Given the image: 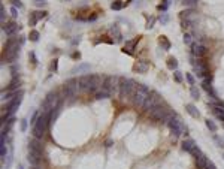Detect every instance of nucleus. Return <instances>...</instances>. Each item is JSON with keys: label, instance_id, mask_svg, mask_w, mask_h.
Here are the masks:
<instances>
[{"label": "nucleus", "instance_id": "53", "mask_svg": "<svg viewBox=\"0 0 224 169\" xmlns=\"http://www.w3.org/2000/svg\"><path fill=\"white\" fill-rule=\"evenodd\" d=\"M205 169H217V168H215V165L212 163V162H208V165H206Z\"/></svg>", "mask_w": 224, "mask_h": 169}, {"label": "nucleus", "instance_id": "44", "mask_svg": "<svg viewBox=\"0 0 224 169\" xmlns=\"http://www.w3.org/2000/svg\"><path fill=\"white\" fill-rule=\"evenodd\" d=\"M154 23H155V18H154V17H151V18L148 19V23H147V25H145V27H147L148 30H149V29H153V27H154Z\"/></svg>", "mask_w": 224, "mask_h": 169}, {"label": "nucleus", "instance_id": "52", "mask_svg": "<svg viewBox=\"0 0 224 169\" xmlns=\"http://www.w3.org/2000/svg\"><path fill=\"white\" fill-rule=\"evenodd\" d=\"M111 145H114V139H106V141H105V147H111Z\"/></svg>", "mask_w": 224, "mask_h": 169}, {"label": "nucleus", "instance_id": "36", "mask_svg": "<svg viewBox=\"0 0 224 169\" xmlns=\"http://www.w3.org/2000/svg\"><path fill=\"white\" fill-rule=\"evenodd\" d=\"M124 6V3H121L120 0H115V2H112V5H111V8L114 9V11H120L121 8Z\"/></svg>", "mask_w": 224, "mask_h": 169}, {"label": "nucleus", "instance_id": "13", "mask_svg": "<svg viewBox=\"0 0 224 169\" xmlns=\"http://www.w3.org/2000/svg\"><path fill=\"white\" fill-rule=\"evenodd\" d=\"M159 94H157L155 92H151L149 93V96L147 97V100H145V105H143V111H147V112H149L151 109H153L157 103H159Z\"/></svg>", "mask_w": 224, "mask_h": 169}, {"label": "nucleus", "instance_id": "8", "mask_svg": "<svg viewBox=\"0 0 224 169\" xmlns=\"http://www.w3.org/2000/svg\"><path fill=\"white\" fill-rule=\"evenodd\" d=\"M60 102H61V100H60V97L57 96L55 92L48 93L47 97H45V100L42 102V112H45V114H48V115H49V112H51L52 109H54Z\"/></svg>", "mask_w": 224, "mask_h": 169}, {"label": "nucleus", "instance_id": "1", "mask_svg": "<svg viewBox=\"0 0 224 169\" xmlns=\"http://www.w3.org/2000/svg\"><path fill=\"white\" fill-rule=\"evenodd\" d=\"M48 123H49V115L48 114H39L37 120H36V124L31 127V133H33V138L36 139H42L43 135L47 133V129H48Z\"/></svg>", "mask_w": 224, "mask_h": 169}, {"label": "nucleus", "instance_id": "3", "mask_svg": "<svg viewBox=\"0 0 224 169\" xmlns=\"http://www.w3.org/2000/svg\"><path fill=\"white\" fill-rule=\"evenodd\" d=\"M167 127L170 129V132H172V136H173V139L176 138H179L181 135H184L187 132V129H185V124H184V121L178 117L176 114L172 115V118H170L167 121Z\"/></svg>", "mask_w": 224, "mask_h": 169}, {"label": "nucleus", "instance_id": "9", "mask_svg": "<svg viewBox=\"0 0 224 169\" xmlns=\"http://www.w3.org/2000/svg\"><path fill=\"white\" fill-rule=\"evenodd\" d=\"M79 92V86H78V79L75 78H70V79L66 81L64 84V96L67 97L69 100H73L75 96Z\"/></svg>", "mask_w": 224, "mask_h": 169}, {"label": "nucleus", "instance_id": "54", "mask_svg": "<svg viewBox=\"0 0 224 169\" xmlns=\"http://www.w3.org/2000/svg\"><path fill=\"white\" fill-rule=\"evenodd\" d=\"M30 57H31V60H33V64H37V58H36L35 53H30Z\"/></svg>", "mask_w": 224, "mask_h": 169}, {"label": "nucleus", "instance_id": "6", "mask_svg": "<svg viewBox=\"0 0 224 169\" xmlns=\"http://www.w3.org/2000/svg\"><path fill=\"white\" fill-rule=\"evenodd\" d=\"M18 53H19V43H18L17 39L11 37L5 45V58H6V61L14 63L15 58L18 57Z\"/></svg>", "mask_w": 224, "mask_h": 169}, {"label": "nucleus", "instance_id": "7", "mask_svg": "<svg viewBox=\"0 0 224 169\" xmlns=\"http://www.w3.org/2000/svg\"><path fill=\"white\" fill-rule=\"evenodd\" d=\"M120 79H121V78H120V76H117V75L105 76V78H103L102 88L108 90V92H109L112 96H115V94L120 93Z\"/></svg>", "mask_w": 224, "mask_h": 169}, {"label": "nucleus", "instance_id": "38", "mask_svg": "<svg viewBox=\"0 0 224 169\" xmlns=\"http://www.w3.org/2000/svg\"><path fill=\"white\" fill-rule=\"evenodd\" d=\"M33 5L37 8H45L47 6V0H33Z\"/></svg>", "mask_w": 224, "mask_h": 169}, {"label": "nucleus", "instance_id": "39", "mask_svg": "<svg viewBox=\"0 0 224 169\" xmlns=\"http://www.w3.org/2000/svg\"><path fill=\"white\" fill-rule=\"evenodd\" d=\"M169 5H170V0H163V3L159 6V9L163 11V12H166V9L169 8Z\"/></svg>", "mask_w": 224, "mask_h": 169}, {"label": "nucleus", "instance_id": "57", "mask_svg": "<svg viewBox=\"0 0 224 169\" xmlns=\"http://www.w3.org/2000/svg\"><path fill=\"white\" fill-rule=\"evenodd\" d=\"M30 169H37V166H31Z\"/></svg>", "mask_w": 224, "mask_h": 169}, {"label": "nucleus", "instance_id": "40", "mask_svg": "<svg viewBox=\"0 0 224 169\" xmlns=\"http://www.w3.org/2000/svg\"><path fill=\"white\" fill-rule=\"evenodd\" d=\"M173 78H175L176 82H182V79H184V78H182V73L179 72V70H175V72H173Z\"/></svg>", "mask_w": 224, "mask_h": 169}, {"label": "nucleus", "instance_id": "49", "mask_svg": "<svg viewBox=\"0 0 224 169\" xmlns=\"http://www.w3.org/2000/svg\"><path fill=\"white\" fill-rule=\"evenodd\" d=\"M214 139H215V142H217V144H218V147H224V141H223L221 138H218V136L215 135V136H214Z\"/></svg>", "mask_w": 224, "mask_h": 169}, {"label": "nucleus", "instance_id": "29", "mask_svg": "<svg viewBox=\"0 0 224 169\" xmlns=\"http://www.w3.org/2000/svg\"><path fill=\"white\" fill-rule=\"evenodd\" d=\"M166 66L170 69V70H178V61H176V58L175 57H169L167 58V61H166Z\"/></svg>", "mask_w": 224, "mask_h": 169}, {"label": "nucleus", "instance_id": "30", "mask_svg": "<svg viewBox=\"0 0 224 169\" xmlns=\"http://www.w3.org/2000/svg\"><path fill=\"white\" fill-rule=\"evenodd\" d=\"M159 43H160V47L163 48V49H170V42L167 41V37L166 36H160L159 37Z\"/></svg>", "mask_w": 224, "mask_h": 169}, {"label": "nucleus", "instance_id": "12", "mask_svg": "<svg viewBox=\"0 0 224 169\" xmlns=\"http://www.w3.org/2000/svg\"><path fill=\"white\" fill-rule=\"evenodd\" d=\"M181 21H187L190 25H194L196 21L199 19V17H197V12L194 9H187V11H182L181 12Z\"/></svg>", "mask_w": 224, "mask_h": 169}, {"label": "nucleus", "instance_id": "5", "mask_svg": "<svg viewBox=\"0 0 224 169\" xmlns=\"http://www.w3.org/2000/svg\"><path fill=\"white\" fill-rule=\"evenodd\" d=\"M137 87V84L130 79V78H121L120 79V97L121 99H127V97H131L135 93V90Z\"/></svg>", "mask_w": 224, "mask_h": 169}, {"label": "nucleus", "instance_id": "31", "mask_svg": "<svg viewBox=\"0 0 224 169\" xmlns=\"http://www.w3.org/2000/svg\"><path fill=\"white\" fill-rule=\"evenodd\" d=\"M190 94H191L193 99H200V92H199V88H197L196 86H191L190 87Z\"/></svg>", "mask_w": 224, "mask_h": 169}, {"label": "nucleus", "instance_id": "10", "mask_svg": "<svg viewBox=\"0 0 224 169\" xmlns=\"http://www.w3.org/2000/svg\"><path fill=\"white\" fill-rule=\"evenodd\" d=\"M27 150H29V154H30V156H33V157L37 159V160H41V157H42V147H41V142H39V139H36V138L30 139V141H29Z\"/></svg>", "mask_w": 224, "mask_h": 169}, {"label": "nucleus", "instance_id": "4", "mask_svg": "<svg viewBox=\"0 0 224 169\" xmlns=\"http://www.w3.org/2000/svg\"><path fill=\"white\" fill-rule=\"evenodd\" d=\"M149 90L147 86H143V84H137V87L135 90L133 96H131V99H133V105L136 108H143L145 105V100H147V97L149 96Z\"/></svg>", "mask_w": 224, "mask_h": 169}, {"label": "nucleus", "instance_id": "46", "mask_svg": "<svg viewBox=\"0 0 224 169\" xmlns=\"http://www.w3.org/2000/svg\"><path fill=\"white\" fill-rule=\"evenodd\" d=\"M190 154H193V156H194V157H199V156L202 154V151H200V148H199V147H197V145H196V147L193 148V151H191V153H190Z\"/></svg>", "mask_w": 224, "mask_h": 169}, {"label": "nucleus", "instance_id": "56", "mask_svg": "<svg viewBox=\"0 0 224 169\" xmlns=\"http://www.w3.org/2000/svg\"><path fill=\"white\" fill-rule=\"evenodd\" d=\"M18 169H24V168H23V165H19V166H18Z\"/></svg>", "mask_w": 224, "mask_h": 169}, {"label": "nucleus", "instance_id": "41", "mask_svg": "<svg viewBox=\"0 0 224 169\" xmlns=\"http://www.w3.org/2000/svg\"><path fill=\"white\" fill-rule=\"evenodd\" d=\"M5 18H6V11H5V6L0 5V19H2V23L5 24Z\"/></svg>", "mask_w": 224, "mask_h": 169}, {"label": "nucleus", "instance_id": "42", "mask_svg": "<svg viewBox=\"0 0 224 169\" xmlns=\"http://www.w3.org/2000/svg\"><path fill=\"white\" fill-rule=\"evenodd\" d=\"M57 67H58V60H57V58H54L52 63H51V66H49V70H51V72H55Z\"/></svg>", "mask_w": 224, "mask_h": 169}, {"label": "nucleus", "instance_id": "47", "mask_svg": "<svg viewBox=\"0 0 224 169\" xmlns=\"http://www.w3.org/2000/svg\"><path fill=\"white\" fill-rule=\"evenodd\" d=\"M36 15H37L39 19H42V18H45V17L48 15V12L47 11H39V12H36Z\"/></svg>", "mask_w": 224, "mask_h": 169}, {"label": "nucleus", "instance_id": "26", "mask_svg": "<svg viewBox=\"0 0 224 169\" xmlns=\"http://www.w3.org/2000/svg\"><path fill=\"white\" fill-rule=\"evenodd\" d=\"M94 96H96V99H97V100H100V99H108V97H111L112 94L108 92V90L100 88V90H97V92L94 93Z\"/></svg>", "mask_w": 224, "mask_h": 169}, {"label": "nucleus", "instance_id": "23", "mask_svg": "<svg viewBox=\"0 0 224 169\" xmlns=\"http://www.w3.org/2000/svg\"><path fill=\"white\" fill-rule=\"evenodd\" d=\"M21 86V81L18 79L17 76H14V79H12L9 82V86L6 87V90H8V93H12V92H18V87Z\"/></svg>", "mask_w": 224, "mask_h": 169}, {"label": "nucleus", "instance_id": "45", "mask_svg": "<svg viewBox=\"0 0 224 169\" xmlns=\"http://www.w3.org/2000/svg\"><path fill=\"white\" fill-rule=\"evenodd\" d=\"M167 21H169V15L167 14H161L160 15V23L164 25V24H167Z\"/></svg>", "mask_w": 224, "mask_h": 169}, {"label": "nucleus", "instance_id": "32", "mask_svg": "<svg viewBox=\"0 0 224 169\" xmlns=\"http://www.w3.org/2000/svg\"><path fill=\"white\" fill-rule=\"evenodd\" d=\"M205 124H206V127L209 129V130H211V132H214V133H215L217 130H218L217 124H215V123H214L212 120H209V118H206V120H205Z\"/></svg>", "mask_w": 224, "mask_h": 169}, {"label": "nucleus", "instance_id": "17", "mask_svg": "<svg viewBox=\"0 0 224 169\" xmlns=\"http://www.w3.org/2000/svg\"><path fill=\"white\" fill-rule=\"evenodd\" d=\"M19 27H18V24L17 23H14V21H9V23H6V24H3V31L6 33V36H14L15 33H17V30H18Z\"/></svg>", "mask_w": 224, "mask_h": 169}, {"label": "nucleus", "instance_id": "34", "mask_svg": "<svg viewBox=\"0 0 224 169\" xmlns=\"http://www.w3.org/2000/svg\"><path fill=\"white\" fill-rule=\"evenodd\" d=\"M39 36H41V35H39L37 30H31L30 35H29V37H30L31 42H37V41H39Z\"/></svg>", "mask_w": 224, "mask_h": 169}, {"label": "nucleus", "instance_id": "37", "mask_svg": "<svg viewBox=\"0 0 224 169\" xmlns=\"http://www.w3.org/2000/svg\"><path fill=\"white\" fill-rule=\"evenodd\" d=\"M197 2H199V0H182V5L187 6V8H193V6L197 5Z\"/></svg>", "mask_w": 224, "mask_h": 169}, {"label": "nucleus", "instance_id": "16", "mask_svg": "<svg viewBox=\"0 0 224 169\" xmlns=\"http://www.w3.org/2000/svg\"><path fill=\"white\" fill-rule=\"evenodd\" d=\"M191 54L196 55L197 58H202L203 55L206 54V47L202 43H193L191 45Z\"/></svg>", "mask_w": 224, "mask_h": 169}, {"label": "nucleus", "instance_id": "50", "mask_svg": "<svg viewBox=\"0 0 224 169\" xmlns=\"http://www.w3.org/2000/svg\"><path fill=\"white\" fill-rule=\"evenodd\" d=\"M21 130L23 132L27 130V120H21Z\"/></svg>", "mask_w": 224, "mask_h": 169}, {"label": "nucleus", "instance_id": "21", "mask_svg": "<svg viewBox=\"0 0 224 169\" xmlns=\"http://www.w3.org/2000/svg\"><path fill=\"white\" fill-rule=\"evenodd\" d=\"M111 35L114 36L115 39H114V42L117 43V42H121L123 41V35H121V31H120V27H118L117 24H114L111 27Z\"/></svg>", "mask_w": 224, "mask_h": 169}, {"label": "nucleus", "instance_id": "22", "mask_svg": "<svg viewBox=\"0 0 224 169\" xmlns=\"http://www.w3.org/2000/svg\"><path fill=\"white\" fill-rule=\"evenodd\" d=\"M208 162H209L208 157L202 153L199 157H196V166H197V169H205L206 165H208Z\"/></svg>", "mask_w": 224, "mask_h": 169}, {"label": "nucleus", "instance_id": "2", "mask_svg": "<svg viewBox=\"0 0 224 169\" xmlns=\"http://www.w3.org/2000/svg\"><path fill=\"white\" fill-rule=\"evenodd\" d=\"M149 114V117L153 120H155V121H163L164 124H167V121L172 118V115H173V112L172 111H169V108H164V106H161V105H157L151 109V111L148 112Z\"/></svg>", "mask_w": 224, "mask_h": 169}, {"label": "nucleus", "instance_id": "15", "mask_svg": "<svg viewBox=\"0 0 224 169\" xmlns=\"http://www.w3.org/2000/svg\"><path fill=\"white\" fill-rule=\"evenodd\" d=\"M211 79H212V78H206V79H203V82H202V87H203V90H205V92L212 97L214 100H217L218 99V96H217V93H215V90L212 88V86H211Z\"/></svg>", "mask_w": 224, "mask_h": 169}, {"label": "nucleus", "instance_id": "48", "mask_svg": "<svg viewBox=\"0 0 224 169\" xmlns=\"http://www.w3.org/2000/svg\"><path fill=\"white\" fill-rule=\"evenodd\" d=\"M12 5H14V8H18V9H21L23 8V3L19 2V0H11Z\"/></svg>", "mask_w": 224, "mask_h": 169}, {"label": "nucleus", "instance_id": "33", "mask_svg": "<svg viewBox=\"0 0 224 169\" xmlns=\"http://www.w3.org/2000/svg\"><path fill=\"white\" fill-rule=\"evenodd\" d=\"M37 21H39V18H37V15H36V12H30V17H29V24L31 25H36L37 24Z\"/></svg>", "mask_w": 224, "mask_h": 169}, {"label": "nucleus", "instance_id": "25", "mask_svg": "<svg viewBox=\"0 0 224 169\" xmlns=\"http://www.w3.org/2000/svg\"><path fill=\"white\" fill-rule=\"evenodd\" d=\"M194 147H196V144H194L193 139H185V141H182V150H184V151L191 153Z\"/></svg>", "mask_w": 224, "mask_h": 169}, {"label": "nucleus", "instance_id": "55", "mask_svg": "<svg viewBox=\"0 0 224 169\" xmlns=\"http://www.w3.org/2000/svg\"><path fill=\"white\" fill-rule=\"evenodd\" d=\"M81 42V37H76V39H73V41H72V45H78Z\"/></svg>", "mask_w": 224, "mask_h": 169}, {"label": "nucleus", "instance_id": "51", "mask_svg": "<svg viewBox=\"0 0 224 169\" xmlns=\"http://www.w3.org/2000/svg\"><path fill=\"white\" fill-rule=\"evenodd\" d=\"M11 15L14 17V18L18 17V11H17V8H11Z\"/></svg>", "mask_w": 224, "mask_h": 169}, {"label": "nucleus", "instance_id": "27", "mask_svg": "<svg viewBox=\"0 0 224 169\" xmlns=\"http://www.w3.org/2000/svg\"><path fill=\"white\" fill-rule=\"evenodd\" d=\"M60 111H61V102L58 103V105L52 109V111L49 112V123H54V120L58 117V114H60Z\"/></svg>", "mask_w": 224, "mask_h": 169}, {"label": "nucleus", "instance_id": "18", "mask_svg": "<svg viewBox=\"0 0 224 169\" xmlns=\"http://www.w3.org/2000/svg\"><path fill=\"white\" fill-rule=\"evenodd\" d=\"M90 82H91V75H82V76L78 78V86H79L81 92H84V90H87V92H88Z\"/></svg>", "mask_w": 224, "mask_h": 169}, {"label": "nucleus", "instance_id": "11", "mask_svg": "<svg viewBox=\"0 0 224 169\" xmlns=\"http://www.w3.org/2000/svg\"><path fill=\"white\" fill-rule=\"evenodd\" d=\"M21 100H23V92L19 90L18 92V94L12 99L11 102H8V111H6V118L8 117H11V115H14L15 112H17V109H18V106H19V103H21Z\"/></svg>", "mask_w": 224, "mask_h": 169}, {"label": "nucleus", "instance_id": "24", "mask_svg": "<svg viewBox=\"0 0 224 169\" xmlns=\"http://www.w3.org/2000/svg\"><path fill=\"white\" fill-rule=\"evenodd\" d=\"M185 109H187V112L193 117V118H199L200 117V112H199V109H197L193 103H187L185 105Z\"/></svg>", "mask_w": 224, "mask_h": 169}, {"label": "nucleus", "instance_id": "19", "mask_svg": "<svg viewBox=\"0 0 224 169\" xmlns=\"http://www.w3.org/2000/svg\"><path fill=\"white\" fill-rule=\"evenodd\" d=\"M139 39H141V37H135L133 41H127V42H126V47L123 48V53H126V54L131 55V54H133L135 47L137 45V42H139Z\"/></svg>", "mask_w": 224, "mask_h": 169}, {"label": "nucleus", "instance_id": "14", "mask_svg": "<svg viewBox=\"0 0 224 169\" xmlns=\"http://www.w3.org/2000/svg\"><path fill=\"white\" fill-rule=\"evenodd\" d=\"M102 84H103V79L100 75H91V82H90V88L88 92L91 93H96L97 90L102 88Z\"/></svg>", "mask_w": 224, "mask_h": 169}, {"label": "nucleus", "instance_id": "20", "mask_svg": "<svg viewBox=\"0 0 224 169\" xmlns=\"http://www.w3.org/2000/svg\"><path fill=\"white\" fill-rule=\"evenodd\" d=\"M133 69L136 70V72H139V73H145V72L149 69V61H147V60H139V61L135 64Z\"/></svg>", "mask_w": 224, "mask_h": 169}, {"label": "nucleus", "instance_id": "28", "mask_svg": "<svg viewBox=\"0 0 224 169\" xmlns=\"http://www.w3.org/2000/svg\"><path fill=\"white\" fill-rule=\"evenodd\" d=\"M90 69H91V66H90L88 63H82V64H79V66H76V67L72 69V73H76V72H88Z\"/></svg>", "mask_w": 224, "mask_h": 169}, {"label": "nucleus", "instance_id": "43", "mask_svg": "<svg viewBox=\"0 0 224 169\" xmlns=\"http://www.w3.org/2000/svg\"><path fill=\"white\" fill-rule=\"evenodd\" d=\"M185 78H187V81H188V84H190V86H194V84H196V81H194V76H193L191 73H185Z\"/></svg>", "mask_w": 224, "mask_h": 169}, {"label": "nucleus", "instance_id": "35", "mask_svg": "<svg viewBox=\"0 0 224 169\" xmlns=\"http://www.w3.org/2000/svg\"><path fill=\"white\" fill-rule=\"evenodd\" d=\"M184 43L185 45H193V35H190V33H184Z\"/></svg>", "mask_w": 224, "mask_h": 169}]
</instances>
